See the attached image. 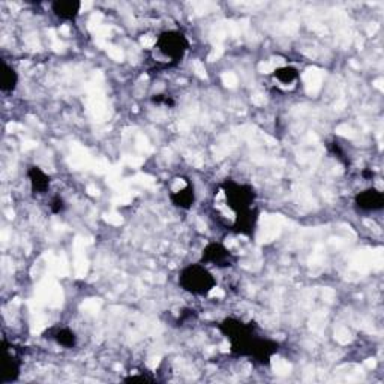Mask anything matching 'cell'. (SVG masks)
Instances as JSON below:
<instances>
[{"mask_svg": "<svg viewBox=\"0 0 384 384\" xmlns=\"http://www.w3.org/2000/svg\"><path fill=\"white\" fill-rule=\"evenodd\" d=\"M179 287L192 296H209L216 289V279L211 269L203 263L185 266L179 273Z\"/></svg>", "mask_w": 384, "mask_h": 384, "instance_id": "obj_3", "label": "cell"}, {"mask_svg": "<svg viewBox=\"0 0 384 384\" xmlns=\"http://www.w3.org/2000/svg\"><path fill=\"white\" fill-rule=\"evenodd\" d=\"M190 50V41L180 30H166L158 35L150 50V58L158 67L171 68L179 65Z\"/></svg>", "mask_w": 384, "mask_h": 384, "instance_id": "obj_1", "label": "cell"}, {"mask_svg": "<svg viewBox=\"0 0 384 384\" xmlns=\"http://www.w3.org/2000/svg\"><path fill=\"white\" fill-rule=\"evenodd\" d=\"M168 199L174 207L180 211H190L195 204V188L194 185L185 178H180V186H173Z\"/></svg>", "mask_w": 384, "mask_h": 384, "instance_id": "obj_8", "label": "cell"}, {"mask_svg": "<svg viewBox=\"0 0 384 384\" xmlns=\"http://www.w3.org/2000/svg\"><path fill=\"white\" fill-rule=\"evenodd\" d=\"M299 77L300 74L294 67H281L273 72V79L279 83V86H293L298 83Z\"/></svg>", "mask_w": 384, "mask_h": 384, "instance_id": "obj_15", "label": "cell"}, {"mask_svg": "<svg viewBox=\"0 0 384 384\" xmlns=\"http://www.w3.org/2000/svg\"><path fill=\"white\" fill-rule=\"evenodd\" d=\"M219 332H221L230 344H234L242 341V339L257 333V324L254 322L245 323L239 320L236 317H227L224 320L218 324Z\"/></svg>", "mask_w": 384, "mask_h": 384, "instance_id": "obj_6", "label": "cell"}, {"mask_svg": "<svg viewBox=\"0 0 384 384\" xmlns=\"http://www.w3.org/2000/svg\"><path fill=\"white\" fill-rule=\"evenodd\" d=\"M258 209L257 206L251 207V209L240 211L233 215L232 223H230L228 228L232 230L233 233L240 236H252L256 232L257 224H258Z\"/></svg>", "mask_w": 384, "mask_h": 384, "instance_id": "obj_7", "label": "cell"}, {"mask_svg": "<svg viewBox=\"0 0 384 384\" xmlns=\"http://www.w3.org/2000/svg\"><path fill=\"white\" fill-rule=\"evenodd\" d=\"M44 338L50 339V341H54L58 345L71 350L75 348L77 344H79V336L68 326H53L48 331L44 333Z\"/></svg>", "mask_w": 384, "mask_h": 384, "instance_id": "obj_11", "label": "cell"}, {"mask_svg": "<svg viewBox=\"0 0 384 384\" xmlns=\"http://www.w3.org/2000/svg\"><path fill=\"white\" fill-rule=\"evenodd\" d=\"M152 102L155 105H158V107H167V108H171V107L176 105L174 98L170 96V95H166V93L153 95L152 96Z\"/></svg>", "mask_w": 384, "mask_h": 384, "instance_id": "obj_17", "label": "cell"}, {"mask_svg": "<svg viewBox=\"0 0 384 384\" xmlns=\"http://www.w3.org/2000/svg\"><path fill=\"white\" fill-rule=\"evenodd\" d=\"M219 194H223L224 204L228 211L233 212V215L240 211L251 209L257 201V191L254 186L234 179H227L219 185Z\"/></svg>", "mask_w": 384, "mask_h": 384, "instance_id": "obj_4", "label": "cell"}, {"mask_svg": "<svg viewBox=\"0 0 384 384\" xmlns=\"http://www.w3.org/2000/svg\"><path fill=\"white\" fill-rule=\"evenodd\" d=\"M125 383H155L157 380L150 377V376H146V374H131L129 377L124 378Z\"/></svg>", "mask_w": 384, "mask_h": 384, "instance_id": "obj_18", "label": "cell"}, {"mask_svg": "<svg viewBox=\"0 0 384 384\" xmlns=\"http://www.w3.org/2000/svg\"><path fill=\"white\" fill-rule=\"evenodd\" d=\"M279 351V344L270 338L258 336V332L251 335L242 341L230 344V353L236 357H248L258 365L267 366Z\"/></svg>", "mask_w": 384, "mask_h": 384, "instance_id": "obj_2", "label": "cell"}, {"mask_svg": "<svg viewBox=\"0 0 384 384\" xmlns=\"http://www.w3.org/2000/svg\"><path fill=\"white\" fill-rule=\"evenodd\" d=\"M20 81L17 69L9 65L6 60H2V71H0V91L2 93H13Z\"/></svg>", "mask_w": 384, "mask_h": 384, "instance_id": "obj_14", "label": "cell"}, {"mask_svg": "<svg viewBox=\"0 0 384 384\" xmlns=\"http://www.w3.org/2000/svg\"><path fill=\"white\" fill-rule=\"evenodd\" d=\"M362 174H364V178H366V179L374 178V171H371V170H364V173Z\"/></svg>", "mask_w": 384, "mask_h": 384, "instance_id": "obj_19", "label": "cell"}, {"mask_svg": "<svg viewBox=\"0 0 384 384\" xmlns=\"http://www.w3.org/2000/svg\"><path fill=\"white\" fill-rule=\"evenodd\" d=\"M201 263L206 266H213L216 269H230L234 266L236 257L225 245L219 242H209L201 252Z\"/></svg>", "mask_w": 384, "mask_h": 384, "instance_id": "obj_5", "label": "cell"}, {"mask_svg": "<svg viewBox=\"0 0 384 384\" xmlns=\"http://www.w3.org/2000/svg\"><path fill=\"white\" fill-rule=\"evenodd\" d=\"M27 179L30 191L35 195H46L51 188V178L48 173L44 171L38 166H30L27 168Z\"/></svg>", "mask_w": 384, "mask_h": 384, "instance_id": "obj_12", "label": "cell"}, {"mask_svg": "<svg viewBox=\"0 0 384 384\" xmlns=\"http://www.w3.org/2000/svg\"><path fill=\"white\" fill-rule=\"evenodd\" d=\"M355 204L362 212H380L384 207V194L380 190L374 188V186H371V188L356 194Z\"/></svg>", "mask_w": 384, "mask_h": 384, "instance_id": "obj_10", "label": "cell"}, {"mask_svg": "<svg viewBox=\"0 0 384 384\" xmlns=\"http://www.w3.org/2000/svg\"><path fill=\"white\" fill-rule=\"evenodd\" d=\"M83 4L79 0H56L51 2V13L62 21H74L81 13Z\"/></svg>", "mask_w": 384, "mask_h": 384, "instance_id": "obj_13", "label": "cell"}, {"mask_svg": "<svg viewBox=\"0 0 384 384\" xmlns=\"http://www.w3.org/2000/svg\"><path fill=\"white\" fill-rule=\"evenodd\" d=\"M4 347L6 351L5 362H4V372H0V384H8L14 383L21 376V359L17 353V350L6 343L4 339Z\"/></svg>", "mask_w": 384, "mask_h": 384, "instance_id": "obj_9", "label": "cell"}, {"mask_svg": "<svg viewBox=\"0 0 384 384\" xmlns=\"http://www.w3.org/2000/svg\"><path fill=\"white\" fill-rule=\"evenodd\" d=\"M50 211L53 215H62L67 211V201L62 195H54L50 200Z\"/></svg>", "mask_w": 384, "mask_h": 384, "instance_id": "obj_16", "label": "cell"}]
</instances>
